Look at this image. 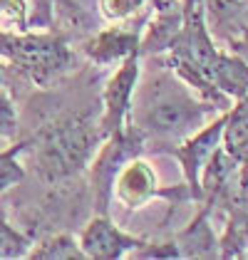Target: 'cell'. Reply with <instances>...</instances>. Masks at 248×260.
Returning a JSON list of instances; mask_svg holds the SVG:
<instances>
[{"label":"cell","instance_id":"obj_7","mask_svg":"<svg viewBox=\"0 0 248 260\" xmlns=\"http://www.w3.org/2000/svg\"><path fill=\"white\" fill-rule=\"evenodd\" d=\"M146 238L132 236L122 231L109 213H95L87 220V225L80 233V248L84 258L95 260H119L127 258L134 248H139Z\"/></svg>","mask_w":248,"mask_h":260},{"label":"cell","instance_id":"obj_2","mask_svg":"<svg viewBox=\"0 0 248 260\" xmlns=\"http://www.w3.org/2000/svg\"><path fill=\"white\" fill-rule=\"evenodd\" d=\"M146 62V72H139L134 87L127 121L142 134L144 154H169L171 146L216 119L221 109L201 100L162 55H149Z\"/></svg>","mask_w":248,"mask_h":260},{"label":"cell","instance_id":"obj_9","mask_svg":"<svg viewBox=\"0 0 248 260\" xmlns=\"http://www.w3.org/2000/svg\"><path fill=\"white\" fill-rule=\"evenodd\" d=\"M204 8L211 38L241 50L248 42V0H206Z\"/></svg>","mask_w":248,"mask_h":260},{"label":"cell","instance_id":"obj_15","mask_svg":"<svg viewBox=\"0 0 248 260\" xmlns=\"http://www.w3.org/2000/svg\"><path fill=\"white\" fill-rule=\"evenodd\" d=\"M18 134H20V109L5 84L0 87V139L15 141Z\"/></svg>","mask_w":248,"mask_h":260},{"label":"cell","instance_id":"obj_13","mask_svg":"<svg viewBox=\"0 0 248 260\" xmlns=\"http://www.w3.org/2000/svg\"><path fill=\"white\" fill-rule=\"evenodd\" d=\"M33 233H22L18 231L8 216H5V206L0 203V258H27L30 248H33Z\"/></svg>","mask_w":248,"mask_h":260},{"label":"cell","instance_id":"obj_10","mask_svg":"<svg viewBox=\"0 0 248 260\" xmlns=\"http://www.w3.org/2000/svg\"><path fill=\"white\" fill-rule=\"evenodd\" d=\"M171 240L179 250V258H221V243L211 223V206L206 203H199L191 223Z\"/></svg>","mask_w":248,"mask_h":260},{"label":"cell","instance_id":"obj_16","mask_svg":"<svg viewBox=\"0 0 248 260\" xmlns=\"http://www.w3.org/2000/svg\"><path fill=\"white\" fill-rule=\"evenodd\" d=\"M151 0H100V13L104 20L119 22L142 13Z\"/></svg>","mask_w":248,"mask_h":260},{"label":"cell","instance_id":"obj_11","mask_svg":"<svg viewBox=\"0 0 248 260\" xmlns=\"http://www.w3.org/2000/svg\"><path fill=\"white\" fill-rule=\"evenodd\" d=\"M221 146L233 159L248 161V92L233 102L226 112Z\"/></svg>","mask_w":248,"mask_h":260},{"label":"cell","instance_id":"obj_17","mask_svg":"<svg viewBox=\"0 0 248 260\" xmlns=\"http://www.w3.org/2000/svg\"><path fill=\"white\" fill-rule=\"evenodd\" d=\"M55 13H60V18L67 22V25H72V30L84 27V22L89 25V18L80 10V5L72 3V0H55Z\"/></svg>","mask_w":248,"mask_h":260},{"label":"cell","instance_id":"obj_19","mask_svg":"<svg viewBox=\"0 0 248 260\" xmlns=\"http://www.w3.org/2000/svg\"><path fill=\"white\" fill-rule=\"evenodd\" d=\"M8 84V77H5V70L0 67V87H5Z\"/></svg>","mask_w":248,"mask_h":260},{"label":"cell","instance_id":"obj_3","mask_svg":"<svg viewBox=\"0 0 248 260\" xmlns=\"http://www.w3.org/2000/svg\"><path fill=\"white\" fill-rule=\"evenodd\" d=\"M134 156H144V139L129 121H124L119 132H114L112 137H107L100 144L97 154L92 156L84 171L92 213H109L114 179L122 171L124 164L132 161Z\"/></svg>","mask_w":248,"mask_h":260},{"label":"cell","instance_id":"obj_6","mask_svg":"<svg viewBox=\"0 0 248 260\" xmlns=\"http://www.w3.org/2000/svg\"><path fill=\"white\" fill-rule=\"evenodd\" d=\"M224 124H226V112H221L216 119H211L206 126H201L196 134H191L181 144L171 146L166 156H174L181 166L186 186L191 188L196 206L201 203V171L211 159V154L221 146V134H224Z\"/></svg>","mask_w":248,"mask_h":260},{"label":"cell","instance_id":"obj_18","mask_svg":"<svg viewBox=\"0 0 248 260\" xmlns=\"http://www.w3.org/2000/svg\"><path fill=\"white\" fill-rule=\"evenodd\" d=\"M206 5V0H181V8H184V13L189 10H196V8H204ZM206 10V8H204Z\"/></svg>","mask_w":248,"mask_h":260},{"label":"cell","instance_id":"obj_14","mask_svg":"<svg viewBox=\"0 0 248 260\" xmlns=\"http://www.w3.org/2000/svg\"><path fill=\"white\" fill-rule=\"evenodd\" d=\"M22 151H25V139L13 141V146L0 151V196L27 179V169L20 164Z\"/></svg>","mask_w":248,"mask_h":260},{"label":"cell","instance_id":"obj_12","mask_svg":"<svg viewBox=\"0 0 248 260\" xmlns=\"http://www.w3.org/2000/svg\"><path fill=\"white\" fill-rule=\"evenodd\" d=\"M27 258L33 260H42V258H50V260H67V258H75V260H82L84 253L80 248V240H75L72 233H50L45 236L40 243H33Z\"/></svg>","mask_w":248,"mask_h":260},{"label":"cell","instance_id":"obj_8","mask_svg":"<svg viewBox=\"0 0 248 260\" xmlns=\"http://www.w3.org/2000/svg\"><path fill=\"white\" fill-rule=\"evenodd\" d=\"M112 199L119 201L127 211H137L151 199H164V186H159L157 171L144 156H134L117 174Z\"/></svg>","mask_w":248,"mask_h":260},{"label":"cell","instance_id":"obj_1","mask_svg":"<svg viewBox=\"0 0 248 260\" xmlns=\"http://www.w3.org/2000/svg\"><path fill=\"white\" fill-rule=\"evenodd\" d=\"M100 89L87 100L77 97L70 107L65 92H52V84L27 100L20 129H30L22 137V154L45 188L55 191L84 181V171L104 141L100 134Z\"/></svg>","mask_w":248,"mask_h":260},{"label":"cell","instance_id":"obj_4","mask_svg":"<svg viewBox=\"0 0 248 260\" xmlns=\"http://www.w3.org/2000/svg\"><path fill=\"white\" fill-rule=\"evenodd\" d=\"M151 15V3L146 5L142 13L119 20L112 27H104L100 32H92L87 40H82L80 50L87 57V62H92L95 67H112L119 64L124 57H129L132 52L139 50V42L144 35V27Z\"/></svg>","mask_w":248,"mask_h":260},{"label":"cell","instance_id":"obj_5","mask_svg":"<svg viewBox=\"0 0 248 260\" xmlns=\"http://www.w3.org/2000/svg\"><path fill=\"white\" fill-rule=\"evenodd\" d=\"M139 72H142V52L137 50L129 57H124L117 64V70L112 72V77L102 84V89H100V104H102L100 134H102V139L112 137L114 132H119L124 126Z\"/></svg>","mask_w":248,"mask_h":260}]
</instances>
